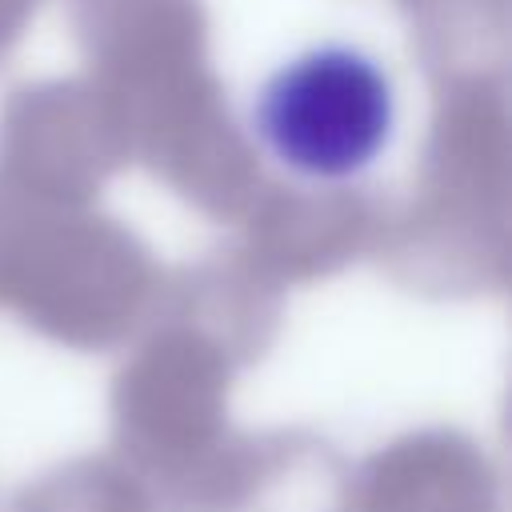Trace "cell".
<instances>
[{
	"instance_id": "obj_1",
	"label": "cell",
	"mask_w": 512,
	"mask_h": 512,
	"mask_svg": "<svg viewBox=\"0 0 512 512\" xmlns=\"http://www.w3.org/2000/svg\"><path fill=\"white\" fill-rule=\"evenodd\" d=\"M396 124V92L376 56L328 40L284 60L252 100L268 156L304 180H348L376 164Z\"/></svg>"
}]
</instances>
